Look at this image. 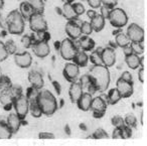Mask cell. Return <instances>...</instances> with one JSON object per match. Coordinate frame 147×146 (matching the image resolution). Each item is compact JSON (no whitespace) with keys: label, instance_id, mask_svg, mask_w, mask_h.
Masks as SVG:
<instances>
[{"label":"cell","instance_id":"cell-44","mask_svg":"<svg viewBox=\"0 0 147 146\" xmlns=\"http://www.w3.org/2000/svg\"><path fill=\"white\" fill-rule=\"evenodd\" d=\"M73 7H74V10H75V12H76V14L78 15V16H80V15L85 13V6L81 2L73 3Z\"/></svg>","mask_w":147,"mask_h":146},{"label":"cell","instance_id":"cell-12","mask_svg":"<svg viewBox=\"0 0 147 146\" xmlns=\"http://www.w3.org/2000/svg\"><path fill=\"white\" fill-rule=\"evenodd\" d=\"M101 57H102V64L107 68L113 67L116 63V53L115 49L108 47H105L101 51Z\"/></svg>","mask_w":147,"mask_h":146},{"label":"cell","instance_id":"cell-43","mask_svg":"<svg viewBox=\"0 0 147 146\" xmlns=\"http://www.w3.org/2000/svg\"><path fill=\"white\" fill-rule=\"evenodd\" d=\"M112 124L115 128H121L122 126L125 125V122H124V119H123L121 116L116 115L112 118Z\"/></svg>","mask_w":147,"mask_h":146},{"label":"cell","instance_id":"cell-24","mask_svg":"<svg viewBox=\"0 0 147 146\" xmlns=\"http://www.w3.org/2000/svg\"><path fill=\"white\" fill-rule=\"evenodd\" d=\"M19 13L21 14L24 20H28L31 15L35 12L31 7V5L28 3V1H23V2L20 3V6H19Z\"/></svg>","mask_w":147,"mask_h":146},{"label":"cell","instance_id":"cell-56","mask_svg":"<svg viewBox=\"0 0 147 146\" xmlns=\"http://www.w3.org/2000/svg\"><path fill=\"white\" fill-rule=\"evenodd\" d=\"M96 14H97V12L94 10V9H91V10H88V11H87V15H88V17H89L90 19H92L93 17H94Z\"/></svg>","mask_w":147,"mask_h":146},{"label":"cell","instance_id":"cell-10","mask_svg":"<svg viewBox=\"0 0 147 146\" xmlns=\"http://www.w3.org/2000/svg\"><path fill=\"white\" fill-rule=\"evenodd\" d=\"M80 74V68L76 65L75 63H67L65 65L63 71V75L65 77V79L69 83L77 81Z\"/></svg>","mask_w":147,"mask_h":146},{"label":"cell","instance_id":"cell-48","mask_svg":"<svg viewBox=\"0 0 147 146\" xmlns=\"http://www.w3.org/2000/svg\"><path fill=\"white\" fill-rule=\"evenodd\" d=\"M111 10H112L111 8H109V7L103 5V6H101V13H100V15L104 19H108L109 18V15H110Z\"/></svg>","mask_w":147,"mask_h":146},{"label":"cell","instance_id":"cell-28","mask_svg":"<svg viewBox=\"0 0 147 146\" xmlns=\"http://www.w3.org/2000/svg\"><path fill=\"white\" fill-rule=\"evenodd\" d=\"M10 128L8 127L7 123L3 120H0V139H9L12 136Z\"/></svg>","mask_w":147,"mask_h":146},{"label":"cell","instance_id":"cell-32","mask_svg":"<svg viewBox=\"0 0 147 146\" xmlns=\"http://www.w3.org/2000/svg\"><path fill=\"white\" fill-rule=\"evenodd\" d=\"M28 3L31 5L34 12L43 13V10H45V2H43V0H28Z\"/></svg>","mask_w":147,"mask_h":146},{"label":"cell","instance_id":"cell-17","mask_svg":"<svg viewBox=\"0 0 147 146\" xmlns=\"http://www.w3.org/2000/svg\"><path fill=\"white\" fill-rule=\"evenodd\" d=\"M28 81L30 83L31 87L35 88L37 90H41L45 86V81H43V77L39 72L36 71H31L28 74Z\"/></svg>","mask_w":147,"mask_h":146},{"label":"cell","instance_id":"cell-23","mask_svg":"<svg viewBox=\"0 0 147 146\" xmlns=\"http://www.w3.org/2000/svg\"><path fill=\"white\" fill-rule=\"evenodd\" d=\"M61 14L63 15L65 19L67 20H75V19L78 18V15L76 14L75 10H74L73 3H63V9H61Z\"/></svg>","mask_w":147,"mask_h":146},{"label":"cell","instance_id":"cell-1","mask_svg":"<svg viewBox=\"0 0 147 146\" xmlns=\"http://www.w3.org/2000/svg\"><path fill=\"white\" fill-rule=\"evenodd\" d=\"M88 75L96 87L97 92L104 93L108 90L111 81L109 68L105 67L104 65H94L90 68Z\"/></svg>","mask_w":147,"mask_h":146},{"label":"cell","instance_id":"cell-63","mask_svg":"<svg viewBox=\"0 0 147 146\" xmlns=\"http://www.w3.org/2000/svg\"><path fill=\"white\" fill-rule=\"evenodd\" d=\"M65 130H67V133L69 135V126H67V127H65Z\"/></svg>","mask_w":147,"mask_h":146},{"label":"cell","instance_id":"cell-64","mask_svg":"<svg viewBox=\"0 0 147 146\" xmlns=\"http://www.w3.org/2000/svg\"><path fill=\"white\" fill-rule=\"evenodd\" d=\"M0 17H1V12H0Z\"/></svg>","mask_w":147,"mask_h":146},{"label":"cell","instance_id":"cell-57","mask_svg":"<svg viewBox=\"0 0 147 146\" xmlns=\"http://www.w3.org/2000/svg\"><path fill=\"white\" fill-rule=\"evenodd\" d=\"M105 115V112H93V117L94 118H102Z\"/></svg>","mask_w":147,"mask_h":146},{"label":"cell","instance_id":"cell-8","mask_svg":"<svg viewBox=\"0 0 147 146\" xmlns=\"http://www.w3.org/2000/svg\"><path fill=\"white\" fill-rule=\"evenodd\" d=\"M126 35L130 39V41H136V43L144 41V29L137 23H131L129 25Z\"/></svg>","mask_w":147,"mask_h":146},{"label":"cell","instance_id":"cell-47","mask_svg":"<svg viewBox=\"0 0 147 146\" xmlns=\"http://www.w3.org/2000/svg\"><path fill=\"white\" fill-rule=\"evenodd\" d=\"M102 1V4L105 5V6L109 7V8L113 9L117 6L118 4V0H101Z\"/></svg>","mask_w":147,"mask_h":146},{"label":"cell","instance_id":"cell-25","mask_svg":"<svg viewBox=\"0 0 147 146\" xmlns=\"http://www.w3.org/2000/svg\"><path fill=\"white\" fill-rule=\"evenodd\" d=\"M105 20H106V19H104L100 14L97 13L90 21L91 26H92V28H93V31L100 32V31L105 27Z\"/></svg>","mask_w":147,"mask_h":146},{"label":"cell","instance_id":"cell-53","mask_svg":"<svg viewBox=\"0 0 147 146\" xmlns=\"http://www.w3.org/2000/svg\"><path fill=\"white\" fill-rule=\"evenodd\" d=\"M112 137L114 138V139H122V136H121V132L119 128H115L114 131H113Z\"/></svg>","mask_w":147,"mask_h":146},{"label":"cell","instance_id":"cell-55","mask_svg":"<svg viewBox=\"0 0 147 146\" xmlns=\"http://www.w3.org/2000/svg\"><path fill=\"white\" fill-rule=\"evenodd\" d=\"M123 51H124V55H131V53H133V51H132V49H131V47H123Z\"/></svg>","mask_w":147,"mask_h":146},{"label":"cell","instance_id":"cell-42","mask_svg":"<svg viewBox=\"0 0 147 146\" xmlns=\"http://www.w3.org/2000/svg\"><path fill=\"white\" fill-rule=\"evenodd\" d=\"M80 84L82 85L83 90H86L87 88H88L89 86L91 85V84H93V82H92V80H91L90 76L87 74V75H84V76H82V77H81Z\"/></svg>","mask_w":147,"mask_h":146},{"label":"cell","instance_id":"cell-35","mask_svg":"<svg viewBox=\"0 0 147 146\" xmlns=\"http://www.w3.org/2000/svg\"><path fill=\"white\" fill-rule=\"evenodd\" d=\"M11 85H12V83H11L10 79L7 76L3 75L1 80H0V93H2V92L6 91L7 89H9Z\"/></svg>","mask_w":147,"mask_h":146},{"label":"cell","instance_id":"cell-6","mask_svg":"<svg viewBox=\"0 0 147 146\" xmlns=\"http://www.w3.org/2000/svg\"><path fill=\"white\" fill-rule=\"evenodd\" d=\"M29 27L35 33L43 32L47 30V23L43 17L42 13H33L28 19Z\"/></svg>","mask_w":147,"mask_h":146},{"label":"cell","instance_id":"cell-26","mask_svg":"<svg viewBox=\"0 0 147 146\" xmlns=\"http://www.w3.org/2000/svg\"><path fill=\"white\" fill-rule=\"evenodd\" d=\"M7 90L4 92H2V93H0V103L4 106V108L6 110L10 109V107L13 104V101H14V99L11 97V95L9 94V92L7 91Z\"/></svg>","mask_w":147,"mask_h":146},{"label":"cell","instance_id":"cell-54","mask_svg":"<svg viewBox=\"0 0 147 146\" xmlns=\"http://www.w3.org/2000/svg\"><path fill=\"white\" fill-rule=\"evenodd\" d=\"M53 87H55V91H57V95H59V94H61V85H59V84L57 83V82H55V81L53 82Z\"/></svg>","mask_w":147,"mask_h":146},{"label":"cell","instance_id":"cell-29","mask_svg":"<svg viewBox=\"0 0 147 146\" xmlns=\"http://www.w3.org/2000/svg\"><path fill=\"white\" fill-rule=\"evenodd\" d=\"M130 39H128V36L126 35V33H123L122 31L119 32L118 34H116V37H115V43L117 45V47H128L130 45Z\"/></svg>","mask_w":147,"mask_h":146},{"label":"cell","instance_id":"cell-22","mask_svg":"<svg viewBox=\"0 0 147 146\" xmlns=\"http://www.w3.org/2000/svg\"><path fill=\"white\" fill-rule=\"evenodd\" d=\"M88 62H89V55L84 51H78L73 59V63L76 64L79 68L86 67L88 65Z\"/></svg>","mask_w":147,"mask_h":146},{"label":"cell","instance_id":"cell-50","mask_svg":"<svg viewBox=\"0 0 147 146\" xmlns=\"http://www.w3.org/2000/svg\"><path fill=\"white\" fill-rule=\"evenodd\" d=\"M39 139H55V135L49 132H40L38 134Z\"/></svg>","mask_w":147,"mask_h":146},{"label":"cell","instance_id":"cell-30","mask_svg":"<svg viewBox=\"0 0 147 146\" xmlns=\"http://www.w3.org/2000/svg\"><path fill=\"white\" fill-rule=\"evenodd\" d=\"M121 99H122V98H121L120 94L118 93L116 88L110 90L109 93L107 94V102H108L109 105H115V104L118 103Z\"/></svg>","mask_w":147,"mask_h":146},{"label":"cell","instance_id":"cell-36","mask_svg":"<svg viewBox=\"0 0 147 146\" xmlns=\"http://www.w3.org/2000/svg\"><path fill=\"white\" fill-rule=\"evenodd\" d=\"M80 26H81V31H82V35H90L93 32V28L89 21H83Z\"/></svg>","mask_w":147,"mask_h":146},{"label":"cell","instance_id":"cell-9","mask_svg":"<svg viewBox=\"0 0 147 146\" xmlns=\"http://www.w3.org/2000/svg\"><path fill=\"white\" fill-rule=\"evenodd\" d=\"M79 18L75 19V20H69L67 23L65 24V32H67L69 39L76 41L82 35V31H81V23L78 22Z\"/></svg>","mask_w":147,"mask_h":146},{"label":"cell","instance_id":"cell-33","mask_svg":"<svg viewBox=\"0 0 147 146\" xmlns=\"http://www.w3.org/2000/svg\"><path fill=\"white\" fill-rule=\"evenodd\" d=\"M7 91L9 92V94L11 95V97H12L14 100L16 99V98L20 97L21 95H23L22 88H21L19 85H11L10 88H9Z\"/></svg>","mask_w":147,"mask_h":146},{"label":"cell","instance_id":"cell-20","mask_svg":"<svg viewBox=\"0 0 147 146\" xmlns=\"http://www.w3.org/2000/svg\"><path fill=\"white\" fill-rule=\"evenodd\" d=\"M93 100V96L89 93H83L82 96L80 97V99L77 102V105H78V108L82 111H89L91 108V103H92Z\"/></svg>","mask_w":147,"mask_h":146},{"label":"cell","instance_id":"cell-40","mask_svg":"<svg viewBox=\"0 0 147 146\" xmlns=\"http://www.w3.org/2000/svg\"><path fill=\"white\" fill-rule=\"evenodd\" d=\"M4 45H5V49H6L7 53H8V55H14V53H16L17 47L13 41L9 39V41H7L6 43H4Z\"/></svg>","mask_w":147,"mask_h":146},{"label":"cell","instance_id":"cell-16","mask_svg":"<svg viewBox=\"0 0 147 146\" xmlns=\"http://www.w3.org/2000/svg\"><path fill=\"white\" fill-rule=\"evenodd\" d=\"M83 93H84V90H83V87L80 84V82L75 81L73 83H71L69 90V98H71V103H77Z\"/></svg>","mask_w":147,"mask_h":146},{"label":"cell","instance_id":"cell-27","mask_svg":"<svg viewBox=\"0 0 147 146\" xmlns=\"http://www.w3.org/2000/svg\"><path fill=\"white\" fill-rule=\"evenodd\" d=\"M28 112H30L31 116L34 118H39L43 115L42 111H41L40 107L37 104L36 99L35 100H30L29 101V108H28Z\"/></svg>","mask_w":147,"mask_h":146},{"label":"cell","instance_id":"cell-31","mask_svg":"<svg viewBox=\"0 0 147 146\" xmlns=\"http://www.w3.org/2000/svg\"><path fill=\"white\" fill-rule=\"evenodd\" d=\"M102 49H103L102 47H98L97 49H95V51H93L91 53L89 59H90L91 63L93 65H103L102 57H101V51H102Z\"/></svg>","mask_w":147,"mask_h":146},{"label":"cell","instance_id":"cell-38","mask_svg":"<svg viewBox=\"0 0 147 146\" xmlns=\"http://www.w3.org/2000/svg\"><path fill=\"white\" fill-rule=\"evenodd\" d=\"M120 129V132H121V136H122V139H128L132 136V128L129 127L127 125H124L122 126Z\"/></svg>","mask_w":147,"mask_h":146},{"label":"cell","instance_id":"cell-46","mask_svg":"<svg viewBox=\"0 0 147 146\" xmlns=\"http://www.w3.org/2000/svg\"><path fill=\"white\" fill-rule=\"evenodd\" d=\"M21 43H22L23 47L25 49H28V47H32V39H31V35H24L21 39Z\"/></svg>","mask_w":147,"mask_h":146},{"label":"cell","instance_id":"cell-5","mask_svg":"<svg viewBox=\"0 0 147 146\" xmlns=\"http://www.w3.org/2000/svg\"><path fill=\"white\" fill-rule=\"evenodd\" d=\"M109 20L112 26L116 28H122L128 22V16L127 13L124 11V9L115 7L111 10L110 15H109Z\"/></svg>","mask_w":147,"mask_h":146},{"label":"cell","instance_id":"cell-14","mask_svg":"<svg viewBox=\"0 0 147 146\" xmlns=\"http://www.w3.org/2000/svg\"><path fill=\"white\" fill-rule=\"evenodd\" d=\"M78 43H76L77 47L79 51H92L95 47V41L93 39H91L90 35H81L79 37Z\"/></svg>","mask_w":147,"mask_h":146},{"label":"cell","instance_id":"cell-11","mask_svg":"<svg viewBox=\"0 0 147 146\" xmlns=\"http://www.w3.org/2000/svg\"><path fill=\"white\" fill-rule=\"evenodd\" d=\"M116 89L118 91V93L120 94L121 98H129L132 96L133 94V83H129L124 80H122L121 78H119L118 81L116 83Z\"/></svg>","mask_w":147,"mask_h":146},{"label":"cell","instance_id":"cell-41","mask_svg":"<svg viewBox=\"0 0 147 146\" xmlns=\"http://www.w3.org/2000/svg\"><path fill=\"white\" fill-rule=\"evenodd\" d=\"M38 92H39V90H37V89H35V88H33V87H29L28 89H27V91H26V98L28 99V101H30V100H35L37 98V95H38Z\"/></svg>","mask_w":147,"mask_h":146},{"label":"cell","instance_id":"cell-49","mask_svg":"<svg viewBox=\"0 0 147 146\" xmlns=\"http://www.w3.org/2000/svg\"><path fill=\"white\" fill-rule=\"evenodd\" d=\"M87 2H88V4L94 9H97L102 6V1H101V0H87Z\"/></svg>","mask_w":147,"mask_h":146},{"label":"cell","instance_id":"cell-45","mask_svg":"<svg viewBox=\"0 0 147 146\" xmlns=\"http://www.w3.org/2000/svg\"><path fill=\"white\" fill-rule=\"evenodd\" d=\"M8 53H7L6 49H5V45H4V43H2V41H0V63L3 61H5V59L8 57Z\"/></svg>","mask_w":147,"mask_h":146},{"label":"cell","instance_id":"cell-58","mask_svg":"<svg viewBox=\"0 0 147 146\" xmlns=\"http://www.w3.org/2000/svg\"><path fill=\"white\" fill-rule=\"evenodd\" d=\"M59 47H61V41H57V43H55V49H59Z\"/></svg>","mask_w":147,"mask_h":146},{"label":"cell","instance_id":"cell-2","mask_svg":"<svg viewBox=\"0 0 147 146\" xmlns=\"http://www.w3.org/2000/svg\"><path fill=\"white\" fill-rule=\"evenodd\" d=\"M36 101L40 107L42 114L45 116H51L57 110V101L53 94L49 90H39Z\"/></svg>","mask_w":147,"mask_h":146},{"label":"cell","instance_id":"cell-37","mask_svg":"<svg viewBox=\"0 0 147 146\" xmlns=\"http://www.w3.org/2000/svg\"><path fill=\"white\" fill-rule=\"evenodd\" d=\"M92 137L94 138V139H107V138H109V135L104 129L99 128V129H97L96 131L92 134Z\"/></svg>","mask_w":147,"mask_h":146},{"label":"cell","instance_id":"cell-62","mask_svg":"<svg viewBox=\"0 0 147 146\" xmlns=\"http://www.w3.org/2000/svg\"><path fill=\"white\" fill-rule=\"evenodd\" d=\"M3 74H2V70H1V68H0V80H1V78H2Z\"/></svg>","mask_w":147,"mask_h":146},{"label":"cell","instance_id":"cell-59","mask_svg":"<svg viewBox=\"0 0 147 146\" xmlns=\"http://www.w3.org/2000/svg\"><path fill=\"white\" fill-rule=\"evenodd\" d=\"M4 6V0H0V9Z\"/></svg>","mask_w":147,"mask_h":146},{"label":"cell","instance_id":"cell-19","mask_svg":"<svg viewBox=\"0 0 147 146\" xmlns=\"http://www.w3.org/2000/svg\"><path fill=\"white\" fill-rule=\"evenodd\" d=\"M125 62L131 70H137L139 67L143 66V57H140L136 53L125 55Z\"/></svg>","mask_w":147,"mask_h":146},{"label":"cell","instance_id":"cell-13","mask_svg":"<svg viewBox=\"0 0 147 146\" xmlns=\"http://www.w3.org/2000/svg\"><path fill=\"white\" fill-rule=\"evenodd\" d=\"M14 63L16 66L22 69L29 68L32 64V57L28 51H24L21 53H14Z\"/></svg>","mask_w":147,"mask_h":146},{"label":"cell","instance_id":"cell-15","mask_svg":"<svg viewBox=\"0 0 147 146\" xmlns=\"http://www.w3.org/2000/svg\"><path fill=\"white\" fill-rule=\"evenodd\" d=\"M32 49H33V53L36 57H47L51 53V49H49V43L47 41H38L36 43L32 45Z\"/></svg>","mask_w":147,"mask_h":146},{"label":"cell","instance_id":"cell-51","mask_svg":"<svg viewBox=\"0 0 147 146\" xmlns=\"http://www.w3.org/2000/svg\"><path fill=\"white\" fill-rule=\"evenodd\" d=\"M120 78L122 80H124V81H126V82L133 83V77H132V75H131V73H129V72H124V73L121 75Z\"/></svg>","mask_w":147,"mask_h":146},{"label":"cell","instance_id":"cell-34","mask_svg":"<svg viewBox=\"0 0 147 146\" xmlns=\"http://www.w3.org/2000/svg\"><path fill=\"white\" fill-rule=\"evenodd\" d=\"M129 47H131L133 53L136 55H142L144 53V47H143V43H136V41H131Z\"/></svg>","mask_w":147,"mask_h":146},{"label":"cell","instance_id":"cell-39","mask_svg":"<svg viewBox=\"0 0 147 146\" xmlns=\"http://www.w3.org/2000/svg\"><path fill=\"white\" fill-rule=\"evenodd\" d=\"M124 122H125V125L129 126V127H131V128H135L137 126L136 117H135L134 115H131V114H129V115H127L126 117H125Z\"/></svg>","mask_w":147,"mask_h":146},{"label":"cell","instance_id":"cell-21","mask_svg":"<svg viewBox=\"0 0 147 146\" xmlns=\"http://www.w3.org/2000/svg\"><path fill=\"white\" fill-rule=\"evenodd\" d=\"M107 105L108 104L99 96V97L93 98L90 110H92L93 112H106Z\"/></svg>","mask_w":147,"mask_h":146},{"label":"cell","instance_id":"cell-7","mask_svg":"<svg viewBox=\"0 0 147 146\" xmlns=\"http://www.w3.org/2000/svg\"><path fill=\"white\" fill-rule=\"evenodd\" d=\"M12 106L15 109V113L18 115V117L21 120H24L26 115L28 114V108H29V101L25 95H21L20 97L16 98L13 101Z\"/></svg>","mask_w":147,"mask_h":146},{"label":"cell","instance_id":"cell-3","mask_svg":"<svg viewBox=\"0 0 147 146\" xmlns=\"http://www.w3.org/2000/svg\"><path fill=\"white\" fill-rule=\"evenodd\" d=\"M6 25L9 33L20 35L24 31L25 20L18 10H12L6 17Z\"/></svg>","mask_w":147,"mask_h":146},{"label":"cell","instance_id":"cell-61","mask_svg":"<svg viewBox=\"0 0 147 146\" xmlns=\"http://www.w3.org/2000/svg\"><path fill=\"white\" fill-rule=\"evenodd\" d=\"M80 128H82V129L84 130V131H86V130H87V127L84 125V124H81V125H80Z\"/></svg>","mask_w":147,"mask_h":146},{"label":"cell","instance_id":"cell-52","mask_svg":"<svg viewBox=\"0 0 147 146\" xmlns=\"http://www.w3.org/2000/svg\"><path fill=\"white\" fill-rule=\"evenodd\" d=\"M144 68H143V66H141V67H139L138 71V79L141 83H144Z\"/></svg>","mask_w":147,"mask_h":146},{"label":"cell","instance_id":"cell-18","mask_svg":"<svg viewBox=\"0 0 147 146\" xmlns=\"http://www.w3.org/2000/svg\"><path fill=\"white\" fill-rule=\"evenodd\" d=\"M6 123L8 125V127L10 128L11 132L13 134L17 133L20 128L21 124H22V120L18 117L16 113H11L9 114V116L7 117V120H6Z\"/></svg>","mask_w":147,"mask_h":146},{"label":"cell","instance_id":"cell-4","mask_svg":"<svg viewBox=\"0 0 147 146\" xmlns=\"http://www.w3.org/2000/svg\"><path fill=\"white\" fill-rule=\"evenodd\" d=\"M59 53L63 59L65 61H73L74 57L79 51L77 47L76 41H74L71 39H65L61 41V47H59Z\"/></svg>","mask_w":147,"mask_h":146},{"label":"cell","instance_id":"cell-60","mask_svg":"<svg viewBox=\"0 0 147 146\" xmlns=\"http://www.w3.org/2000/svg\"><path fill=\"white\" fill-rule=\"evenodd\" d=\"M74 1H75V0H63V3H67V2H69V3H74Z\"/></svg>","mask_w":147,"mask_h":146}]
</instances>
